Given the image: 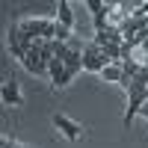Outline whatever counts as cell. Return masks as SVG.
Returning <instances> with one entry per match:
<instances>
[{"mask_svg": "<svg viewBox=\"0 0 148 148\" xmlns=\"http://www.w3.org/2000/svg\"><path fill=\"white\" fill-rule=\"evenodd\" d=\"M3 148H27V145H21V142H15V139H9V136H3Z\"/></svg>", "mask_w": 148, "mask_h": 148, "instance_id": "cell-8", "label": "cell"}, {"mask_svg": "<svg viewBox=\"0 0 148 148\" xmlns=\"http://www.w3.org/2000/svg\"><path fill=\"white\" fill-rule=\"evenodd\" d=\"M53 127L62 133L65 139H71V142H77V139H80V133H83V127L77 125V121L68 119V116H62V113H56V116H53Z\"/></svg>", "mask_w": 148, "mask_h": 148, "instance_id": "cell-4", "label": "cell"}, {"mask_svg": "<svg viewBox=\"0 0 148 148\" xmlns=\"http://www.w3.org/2000/svg\"><path fill=\"white\" fill-rule=\"evenodd\" d=\"M86 6L92 9V21H95V33H101L110 27V6L113 3H101V0H86Z\"/></svg>", "mask_w": 148, "mask_h": 148, "instance_id": "cell-3", "label": "cell"}, {"mask_svg": "<svg viewBox=\"0 0 148 148\" xmlns=\"http://www.w3.org/2000/svg\"><path fill=\"white\" fill-rule=\"evenodd\" d=\"M0 95H3V104H6V107H18V104H21V89H18L15 80H6L3 89H0Z\"/></svg>", "mask_w": 148, "mask_h": 148, "instance_id": "cell-5", "label": "cell"}, {"mask_svg": "<svg viewBox=\"0 0 148 148\" xmlns=\"http://www.w3.org/2000/svg\"><path fill=\"white\" fill-rule=\"evenodd\" d=\"M107 65H110V59L104 56V51L95 42H86L83 45V71H98L101 74Z\"/></svg>", "mask_w": 148, "mask_h": 148, "instance_id": "cell-2", "label": "cell"}, {"mask_svg": "<svg viewBox=\"0 0 148 148\" xmlns=\"http://www.w3.org/2000/svg\"><path fill=\"white\" fill-rule=\"evenodd\" d=\"M18 27L33 42L36 39H45V42L56 39V21H51V18H24V21H18Z\"/></svg>", "mask_w": 148, "mask_h": 148, "instance_id": "cell-1", "label": "cell"}, {"mask_svg": "<svg viewBox=\"0 0 148 148\" xmlns=\"http://www.w3.org/2000/svg\"><path fill=\"white\" fill-rule=\"evenodd\" d=\"M56 24H59L62 30L71 33V27H74V15H71V3H68V0H59V18H56Z\"/></svg>", "mask_w": 148, "mask_h": 148, "instance_id": "cell-6", "label": "cell"}, {"mask_svg": "<svg viewBox=\"0 0 148 148\" xmlns=\"http://www.w3.org/2000/svg\"><path fill=\"white\" fill-rule=\"evenodd\" d=\"M101 77L107 83H121V77H125V71H121V62H110L104 71H101Z\"/></svg>", "mask_w": 148, "mask_h": 148, "instance_id": "cell-7", "label": "cell"}]
</instances>
